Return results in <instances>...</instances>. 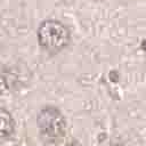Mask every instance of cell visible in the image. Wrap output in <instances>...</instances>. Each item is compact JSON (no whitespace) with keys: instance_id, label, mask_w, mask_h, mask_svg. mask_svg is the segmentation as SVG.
I'll return each mask as SVG.
<instances>
[{"instance_id":"obj_3","label":"cell","mask_w":146,"mask_h":146,"mask_svg":"<svg viewBox=\"0 0 146 146\" xmlns=\"http://www.w3.org/2000/svg\"><path fill=\"white\" fill-rule=\"evenodd\" d=\"M15 121L13 115L3 107H0V138H8L14 133Z\"/></svg>"},{"instance_id":"obj_7","label":"cell","mask_w":146,"mask_h":146,"mask_svg":"<svg viewBox=\"0 0 146 146\" xmlns=\"http://www.w3.org/2000/svg\"><path fill=\"white\" fill-rule=\"evenodd\" d=\"M95 1H99V0H95Z\"/></svg>"},{"instance_id":"obj_4","label":"cell","mask_w":146,"mask_h":146,"mask_svg":"<svg viewBox=\"0 0 146 146\" xmlns=\"http://www.w3.org/2000/svg\"><path fill=\"white\" fill-rule=\"evenodd\" d=\"M65 146H81L78 141H71V143H68V144H66Z\"/></svg>"},{"instance_id":"obj_5","label":"cell","mask_w":146,"mask_h":146,"mask_svg":"<svg viewBox=\"0 0 146 146\" xmlns=\"http://www.w3.org/2000/svg\"><path fill=\"white\" fill-rule=\"evenodd\" d=\"M141 47H143V48L146 50V41H144V42H143V46H141Z\"/></svg>"},{"instance_id":"obj_1","label":"cell","mask_w":146,"mask_h":146,"mask_svg":"<svg viewBox=\"0 0 146 146\" xmlns=\"http://www.w3.org/2000/svg\"><path fill=\"white\" fill-rule=\"evenodd\" d=\"M71 41L68 26L57 19H46L38 29V42L40 48L50 54L57 55L63 51Z\"/></svg>"},{"instance_id":"obj_2","label":"cell","mask_w":146,"mask_h":146,"mask_svg":"<svg viewBox=\"0 0 146 146\" xmlns=\"http://www.w3.org/2000/svg\"><path fill=\"white\" fill-rule=\"evenodd\" d=\"M41 138L47 144H58L66 133V120L62 112L54 106L40 110L36 119Z\"/></svg>"},{"instance_id":"obj_6","label":"cell","mask_w":146,"mask_h":146,"mask_svg":"<svg viewBox=\"0 0 146 146\" xmlns=\"http://www.w3.org/2000/svg\"><path fill=\"white\" fill-rule=\"evenodd\" d=\"M120 1H128V0H120Z\"/></svg>"}]
</instances>
